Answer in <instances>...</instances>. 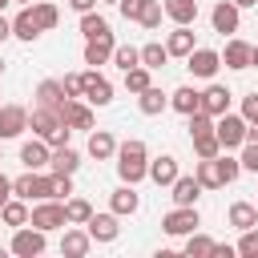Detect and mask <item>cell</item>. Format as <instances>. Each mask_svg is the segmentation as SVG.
<instances>
[{
  "mask_svg": "<svg viewBox=\"0 0 258 258\" xmlns=\"http://www.w3.org/2000/svg\"><path fill=\"white\" fill-rule=\"evenodd\" d=\"M117 177L129 181V185H137L141 177H149V149H145L141 137H129V141L117 145Z\"/></svg>",
  "mask_w": 258,
  "mask_h": 258,
  "instance_id": "1",
  "label": "cell"
},
{
  "mask_svg": "<svg viewBox=\"0 0 258 258\" xmlns=\"http://www.w3.org/2000/svg\"><path fill=\"white\" fill-rule=\"evenodd\" d=\"M28 129H32L36 137H44L52 149H56V145H69V125L60 121V113H56V109L32 105V113H28Z\"/></svg>",
  "mask_w": 258,
  "mask_h": 258,
  "instance_id": "2",
  "label": "cell"
},
{
  "mask_svg": "<svg viewBox=\"0 0 258 258\" xmlns=\"http://www.w3.org/2000/svg\"><path fill=\"white\" fill-rule=\"evenodd\" d=\"M12 194L24 198V202H44V198H52V173H44V169H24L20 177H12Z\"/></svg>",
  "mask_w": 258,
  "mask_h": 258,
  "instance_id": "3",
  "label": "cell"
},
{
  "mask_svg": "<svg viewBox=\"0 0 258 258\" xmlns=\"http://www.w3.org/2000/svg\"><path fill=\"white\" fill-rule=\"evenodd\" d=\"M8 250H12L16 258H40V254L48 250V234H44V230H36V226L28 222V226L12 230V242H8Z\"/></svg>",
  "mask_w": 258,
  "mask_h": 258,
  "instance_id": "4",
  "label": "cell"
},
{
  "mask_svg": "<svg viewBox=\"0 0 258 258\" xmlns=\"http://www.w3.org/2000/svg\"><path fill=\"white\" fill-rule=\"evenodd\" d=\"M214 129H218L222 149H242V145H246V129H250V121H246L242 113H222V117L214 121Z\"/></svg>",
  "mask_w": 258,
  "mask_h": 258,
  "instance_id": "5",
  "label": "cell"
},
{
  "mask_svg": "<svg viewBox=\"0 0 258 258\" xmlns=\"http://www.w3.org/2000/svg\"><path fill=\"white\" fill-rule=\"evenodd\" d=\"M28 222H32L36 230H44V234H52V230H64V226H69V218H64V202H56V198H44V202H36Z\"/></svg>",
  "mask_w": 258,
  "mask_h": 258,
  "instance_id": "6",
  "label": "cell"
},
{
  "mask_svg": "<svg viewBox=\"0 0 258 258\" xmlns=\"http://www.w3.org/2000/svg\"><path fill=\"white\" fill-rule=\"evenodd\" d=\"M198 226H202L198 206H173V210L161 218V230H165L169 238H185V234H194Z\"/></svg>",
  "mask_w": 258,
  "mask_h": 258,
  "instance_id": "7",
  "label": "cell"
},
{
  "mask_svg": "<svg viewBox=\"0 0 258 258\" xmlns=\"http://www.w3.org/2000/svg\"><path fill=\"white\" fill-rule=\"evenodd\" d=\"M56 113H60V121H64L69 129H93V125H97V117H93V105H89L85 97H69V101H64Z\"/></svg>",
  "mask_w": 258,
  "mask_h": 258,
  "instance_id": "8",
  "label": "cell"
},
{
  "mask_svg": "<svg viewBox=\"0 0 258 258\" xmlns=\"http://www.w3.org/2000/svg\"><path fill=\"white\" fill-rule=\"evenodd\" d=\"M81 85H85V93H81V97H85L89 105L105 109V105L113 101V85H109V81H105L97 69H85V73H81Z\"/></svg>",
  "mask_w": 258,
  "mask_h": 258,
  "instance_id": "9",
  "label": "cell"
},
{
  "mask_svg": "<svg viewBox=\"0 0 258 258\" xmlns=\"http://www.w3.org/2000/svg\"><path fill=\"white\" fill-rule=\"evenodd\" d=\"M210 24H214V32L234 36V32H238V24H242V8H238L234 0H218V4H214V12H210Z\"/></svg>",
  "mask_w": 258,
  "mask_h": 258,
  "instance_id": "10",
  "label": "cell"
},
{
  "mask_svg": "<svg viewBox=\"0 0 258 258\" xmlns=\"http://www.w3.org/2000/svg\"><path fill=\"white\" fill-rule=\"evenodd\" d=\"M185 69H189L194 77H202V81H214V73L222 69V52H214V48H194V52L185 56Z\"/></svg>",
  "mask_w": 258,
  "mask_h": 258,
  "instance_id": "11",
  "label": "cell"
},
{
  "mask_svg": "<svg viewBox=\"0 0 258 258\" xmlns=\"http://www.w3.org/2000/svg\"><path fill=\"white\" fill-rule=\"evenodd\" d=\"M28 129V109L24 105H0V141H12Z\"/></svg>",
  "mask_w": 258,
  "mask_h": 258,
  "instance_id": "12",
  "label": "cell"
},
{
  "mask_svg": "<svg viewBox=\"0 0 258 258\" xmlns=\"http://www.w3.org/2000/svg\"><path fill=\"white\" fill-rule=\"evenodd\" d=\"M48 161H52V145L44 137H32V141L20 145V165L24 169H48Z\"/></svg>",
  "mask_w": 258,
  "mask_h": 258,
  "instance_id": "13",
  "label": "cell"
},
{
  "mask_svg": "<svg viewBox=\"0 0 258 258\" xmlns=\"http://www.w3.org/2000/svg\"><path fill=\"white\" fill-rule=\"evenodd\" d=\"M113 48H117L113 32H105V36H89V40H85V64H89V69L109 64V60H113Z\"/></svg>",
  "mask_w": 258,
  "mask_h": 258,
  "instance_id": "14",
  "label": "cell"
},
{
  "mask_svg": "<svg viewBox=\"0 0 258 258\" xmlns=\"http://www.w3.org/2000/svg\"><path fill=\"white\" fill-rule=\"evenodd\" d=\"M230 101H234V93H230L226 85H218V81H210L206 93H202V109H206L214 121H218L222 113H230Z\"/></svg>",
  "mask_w": 258,
  "mask_h": 258,
  "instance_id": "15",
  "label": "cell"
},
{
  "mask_svg": "<svg viewBox=\"0 0 258 258\" xmlns=\"http://www.w3.org/2000/svg\"><path fill=\"white\" fill-rule=\"evenodd\" d=\"M85 153H89L93 161H109V157H117V137H113L109 129H89Z\"/></svg>",
  "mask_w": 258,
  "mask_h": 258,
  "instance_id": "16",
  "label": "cell"
},
{
  "mask_svg": "<svg viewBox=\"0 0 258 258\" xmlns=\"http://www.w3.org/2000/svg\"><path fill=\"white\" fill-rule=\"evenodd\" d=\"M169 198H173V206H198V198H202V181H198L194 173H177V181L169 185Z\"/></svg>",
  "mask_w": 258,
  "mask_h": 258,
  "instance_id": "17",
  "label": "cell"
},
{
  "mask_svg": "<svg viewBox=\"0 0 258 258\" xmlns=\"http://www.w3.org/2000/svg\"><path fill=\"white\" fill-rule=\"evenodd\" d=\"M85 230L93 234V242H117V234H121V226H117V214L109 210V214H93L89 222H85Z\"/></svg>",
  "mask_w": 258,
  "mask_h": 258,
  "instance_id": "18",
  "label": "cell"
},
{
  "mask_svg": "<svg viewBox=\"0 0 258 258\" xmlns=\"http://www.w3.org/2000/svg\"><path fill=\"white\" fill-rule=\"evenodd\" d=\"M93 246H97V242H93V234H89V230H81V226L64 230V238H60V254H64V258H85Z\"/></svg>",
  "mask_w": 258,
  "mask_h": 258,
  "instance_id": "19",
  "label": "cell"
},
{
  "mask_svg": "<svg viewBox=\"0 0 258 258\" xmlns=\"http://www.w3.org/2000/svg\"><path fill=\"white\" fill-rule=\"evenodd\" d=\"M109 210H113L117 218H125V214H137V210H141V198H137V189H133L129 181H121V185L109 194Z\"/></svg>",
  "mask_w": 258,
  "mask_h": 258,
  "instance_id": "20",
  "label": "cell"
},
{
  "mask_svg": "<svg viewBox=\"0 0 258 258\" xmlns=\"http://www.w3.org/2000/svg\"><path fill=\"white\" fill-rule=\"evenodd\" d=\"M169 109H173V113H181V117H189V113H198V109H202V93H198L194 85H177V89L169 93Z\"/></svg>",
  "mask_w": 258,
  "mask_h": 258,
  "instance_id": "21",
  "label": "cell"
},
{
  "mask_svg": "<svg viewBox=\"0 0 258 258\" xmlns=\"http://www.w3.org/2000/svg\"><path fill=\"white\" fill-rule=\"evenodd\" d=\"M149 181L169 189V185L177 181V157H173V153H161V157H153V161H149Z\"/></svg>",
  "mask_w": 258,
  "mask_h": 258,
  "instance_id": "22",
  "label": "cell"
},
{
  "mask_svg": "<svg viewBox=\"0 0 258 258\" xmlns=\"http://www.w3.org/2000/svg\"><path fill=\"white\" fill-rule=\"evenodd\" d=\"M250 52H254V44L230 36V40H226V52H222V64H226V69H250Z\"/></svg>",
  "mask_w": 258,
  "mask_h": 258,
  "instance_id": "23",
  "label": "cell"
},
{
  "mask_svg": "<svg viewBox=\"0 0 258 258\" xmlns=\"http://www.w3.org/2000/svg\"><path fill=\"white\" fill-rule=\"evenodd\" d=\"M28 218H32V210H28V202H24V198H16V194H12V198L4 202V210H0V222H4V226H12V230L28 226Z\"/></svg>",
  "mask_w": 258,
  "mask_h": 258,
  "instance_id": "24",
  "label": "cell"
},
{
  "mask_svg": "<svg viewBox=\"0 0 258 258\" xmlns=\"http://www.w3.org/2000/svg\"><path fill=\"white\" fill-rule=\"evenodd\" d=\"M12 36H16V40H28V44L40 36V24H36V16H32V4H24V8L16 12V20H12Z\"/></svg>",
  "mask_w": 258,
  "mask_h": 258,
  "instance_id": "25",
  "label": "cell"
},
{
  "mask_svg": "<svg viewBox=\"0 0 258 258\" xmlns=\"http://www.w3.org/2000/svg\"><path fill=\"white\" fill-rule=\"evenodd\" d=\"M165 48H169V56H181V60H185V56L198 48V44H194V32H189V24H177V28L165 36Z\"/></svg>",
  "mask_w": 258,
  "mask_h": 258,
  "instance_id": "26",
  "label": "cell"
},
{
  "mask_svg": "<svg viewBox=\"0 0 258 258\" xmlns=\"http://www.w3.org/2000/svg\"><path fill=\"white\" fill-rule=\"evenodd\" d=\"M137 109H141L145 117H157V113H165V109H169V97H165L157 85H149V89H141V93H137Z\"/></svg>",
  "mask_w": 258,
  "mask_h": 258,
  "instance_id": "27",
  "label": "cell"
},
{
  "mask_svg": "<svg viewBox=\"0 0 258 258\" xmlns=\"http://www.w3.org/2000/svg\"><path fill=\"white\" fill-rule=\"evenodd\" d=\"M64 101H69V97H64V85H60V81L48 77V81L36 85V105H44V109H60Z\"/></svg>",
  "mask_w": 258,
  "mask_h": 258,
  "instance_id": "28",
  "label": "cell"
},
{
  "mask_svg": "<svg viewBox=\"0 0 258 258\" xmlns=\"http://www.w3.org/2000/svg\"><path fill=\"white\" fill-rule=\"evenodd\" d=\"M230 226L242 234V230H250V226H258V202H234L230 206Z\"/></svg>",
  "mask_w": 258,
  "mask_h": 258,
  "instance_id": "29",
  "label": "cell"
},
{
  "mask_svg": "<svg viewBox=\"0 0 258 258\" xmlns=\"http://www.w3.org/2000/svg\"><path fill=\"white\" fill-rule=\"evenodd\" d=\"M48 169H52V173H77V169H81V153H77V149H69V145H56V149H52Z\"/></svg>",
  "mask_w": 258,
  "mask_h": 258,
  "instance_id": "30",
  "label": "cell"
},
{
  "mask_svg": "<svg viewBox=\"0 0 258 258\" xmlns=\"http://www.w3.org/2000/svg\"><path fill=\"white\" fill-rule=\"evenodd\" d=\"M165 4V16L173 24H194L198 20V0H161Z\"/></svg>",
  "mask_w": 258,
  "mask_h": 258,
  "instance_id": "31",
  "label": "cell"
},
{
  "mask_svg": "<svg viewBox=\"0 0 258 258\" xmlns=\"http://www.w3.org/2000/svg\"><path fill=\"white\" fill-rule=\"evenodd\" d=\"M189 141H194V153H198V157H218V153H222L218 129H202V133H189Z\"/></svg>",
  "mask_w": 258,
  "mask_h": 258,
  "instance_id": "32",
  "label": "cell"
},
{
  "mask_svg": "<svg viewBox=\"0 0 258 258\" xmlns=\"http://www.w3.org/2000/svg\"><path fill=\"white\" fill-rule=\"evenodd\" d=\"M194 177L202 181V189H222V169H218V157H202Z\"/></svg>",
  "mask_w": 258,
  "mask_h": 258,
  "instance_id": "33",
  "label": "cell"
},
{
  "mask_svg": "<svg viewBox=\"0 0 258 258\" xmlns=\"http://www.w3.org/2000/svg\"><path fill=\"white\" fill-rule=\"evenodd\" d=\"M32 16H36L40 32H52V28H56V20H60V8H56V4H48V0H32Z\"/></svg>",
  "mask_w": 258,
  "mask_h": 258,
  "instance_id": "34",
  "label": "cell"
},
{
  "mask_svg": "<svg viewBox=\"0 0 258 258\" xmlns=\"http://www.w3.org/2000/svg\"><path fill=\"white\" fill-rule=\"evenodd\" d=\"M64 218H69V226H85L93 218V206L85 198H64Z\"/></svg>",
  "mask_w": 258,
  "mask_h": 258,
  "instance_id": "35",
  "label": "cell"
},
{
  "mask_svg": "<svg viewBox=\"0 0 258 258\" xmlns=\"http://www.w3.org/2000/svg\"><path fill=\"white\" fill-rule=\"evenodd\" d=\"M105 32H109V20H105L97 8H93V12H81V36H85V40H89V36H105Z\"/></svg>",
  "mask_w": 258,
  "mask_h": 258,
  "instance_id": "36",
  "label": "cell"
},
{
  "mask_svg": "<svg viewBox=\"0 0 258 258\" xmlns=\"http://www.w3.org/2000/svg\"><path fill=\"white\" fill-rule=\"evenodd\" d=\"M169 60V48L161 44V40H149V44H141V64L145 69H161Z\"/></svg>",
  "mask_w": 258,
  "mask_h": 258,
  "instance_id": "37",
  "label": "cell"
},
{
  "mask_svg": "<svg viewBox=\"0 0 258 258\" xmlns=\"http://www.w3.org/2000/svg\"><path fill=\"white\" fill-rule=\"evenodd\" d=\"M113 64H117L121 73L137 69V64H141V48H133V44H117V48H113Z\"/></svg>",
  "mask_w": 258,
  "mask_h": 258,
  "instance_id": "38",
  "label": "cell"
},
{
  "mask_svg": "<svg viewBox=\"0 0 258 258\" xmlns=\"http://www.w3.org/2000/svg\"><path fill=\"white\" fill-rule=\"evenodd\" d=\"M149 85H153V69L137 64V69L125 73V89H129V93H141V89H149Z\"/></svg>",
  "mask_w": 258,
  "mask_h": 258,
  "instance_id": "39",
  "label": "cell"
},
{
  "mask_svg": "<svg viewBox=\"0 0 258 258\" xmlns=\"http://www.w3.org/2000/svg\"><path fill=\"white\" fill-rule=\"evenodd\" d=\"M161 16H165V4H161V0H145L137 24H141V28H161Z\"/></svg>",
  "mask_w": 258,
  "mask_h": 258,
  "instance_id": "40",
  "label": "cell"
},
{
  "mask_svg": "<svg viewBox=\"0 0 258 258\" xmlns=\"http://www.w3.org/2000/svg\"><path fill=\"white\" fill-rule=\"evenodd\" d=\"M181 250H185L189 258H194V254H214V238H206V234L194 230V234H185V246H181Z\"/></svg>",
  "mask_w": 258,
  "mask_h": 258,
  "instance_id": "41",
  "label": "cell"
},
{
  "mask_svg": "<svg viewBox=\"0 0 258 258\" xmlns=\"http://www.w3.org/2000/svg\"><path fill=\"white\" fill-rule=\"evenodd\" d=\"M218 169H222V185H230V181H238V173H242V157H222V153H218Z\"/></svg>",
  "mask_w": 258,
  "mask_h": 258,
  "instance_id": "42",
  "label": "cell"
},
{
  "mask_svg": "<svg viewBox=\"0 0 258 258\" xmlns=\"http://www.w3.org/2000/svg\"><path fill=\"white\" fill-rule=\"evenodd\" d=\"M238 254H242V258H258V226L242 230V238H238Z\"/></svg>",
  "mask_w": 258,
  "mask_h": 258,
  "instance_id": "43",
  "label": "cell"
},
{
  "mask_svg": "<svg viewBox=\"0 0 258 258\" xmlns=\"http://www.w3.org/2000/svg\"><path fill=\"white\" fill-rule=\"evenodd\" d=\"M48 173H52V169H48ZM52 198H56V202L73 198V173H52Z\"/></svg>",
  "mask_w": 258,
  "mask_h": 258,
  "instance_id": "44",
  "label": "cell"
},
{
  "mask_svg": "<svg viewBox=\"0 0 258 258\" xmlns=\"http://www.w3.org/2000/svg\"><path fill=\"white\" fill-rule=\"evenodd\" d=\"M242 169L258 173V141H246V145H242Z\"/></svg>",
  "mask_w": 258,
  "mask_h": 258,
  "instance_id": "45",
  "label": "cell"
},
{
  "mask_svg": "<svg viewBox=\"0 0 258 258\" xmlns=\"http://www.w3.org/2000/svg\"><path fill=\"white\" fill-rule=\"evenodd\" d=\"M60 85H64V97H81V93H85L81 73H64V77H60Z\"/></svg>",
  "mask_w": 258,
  "mask_h": 258,
  "instance_id": "46",
  "label": "cell"
},
{
  "mask_svg": "<svg viewBox=\"0 0 258 258\" xmlns=\"http://www.w3.org/2000/svg\"><path fill=\"white\" fill-rule=\"evenodd\" d=\"M141 8H145V0H117V12H121L125 20H137Z\"/></svg>",
  "mask_w": 258,
  "mask_h": 258,
  "instance_id": "47",
  "label": "cell"
},
{
  "mask_svg": "<svg viewBox=\"0 0 258 258\" xmlns=\"http://www.w3.org/2000/svg\"><path fill=\"white\" fill-rule=\"evenodd\" d=\"M242 117L254 125L258 121V93H250V97H242Z\"/></svg>",
  "mask_w": 258,
  "mask_h": 258,
  "instance_id": "48",
  "label": "cell"
},
{
  "mask_svg": "<svg viewBox=\"0 0 258 258\" xmlns=\"http://www.w3.org/2000/svg\"><path fill=\"white\" fill-rule=\"evenodd\" d=\"M97 4H101V0H69V8H73L77 16H81V12H93Z\"/></svg>",
  "mask_w": 258,
  "mask_h": 258,
  "instance_id": "49",
  "label": "cell"
},
{
  "mask_svg": "<svg viewBox=\"0 0 258 258\" xmlns=\"http://www.w3.org/2000/svg\"><path fill=\"white\" fill-rule=\"evenodd\" d=\"M12 198V177L8 173H0V210H4V202Z\"/></svg>",
  "mask_w": 258,
  "mask_h": 258,
  "instance_id": "50",
  "label": "cell"
},
{
  "mask_svg": "<svg viewBox=\"0 0 258 258\" xmlns=\"http://www.w3.org/2000/svg\"><path fill=\"white\" fill-rule=\"evenodd\" d=\"M238 254V246H222V242H214V254L210 258H234Z\"/></svg>",
  "mask_w": 258,
  "mask_h": 258,
  "instance_id": "51",
  "label": "cell"
},
{
  "mask_svg": "<svg viewBox=\"0 0 258 258\" xmlns=\"http://www.w3.org/2000/svg\"><path fill=\"white\" fill-rule=\"evenodd\" d=\"M8 36H12V20H8V16H4V12H0V44H4V40H8Z\"/></svg>",
  "mask_w": 258,
  "mask_h": 258,
  "instance_id": "52",
  "label": "cell"
},
{
  "mask_svg": "<svg viewBox=\"0 0 258 258\" xmlns=\"http://www.w3.org/2000/svg\"><path fill=\"white\" fill-rule=\"evenodd\" d=\"M250 69H258V44H254V52H250Z\"/></svg>",
  "mask_w": 258,
  "mask_h": 258,
  "instance_id": "53",
  "label": "cell"
},
{
  "mask_svg": "<svg viewBox=\"0 0 258 258\" xmlns=\"http://www.w3.org/2000/svg\"><path fill=\"white\" fill-rule=\"evenodd\" d=\"M234 4H238V8H254L258 0H234Z\"/></svg>",
  "mask_w": 258,
  "mask_h": 258,
  "instance_id": "54",
  "label": "cell"
},
{
  "mask_svg": "<svg viewBox=\"0 0 258 258\" xmlns=\"http://www.w3.org/2000/svg\"><path fill=\"white\" fill-rule=\"evenodd\" d=\"M8 4H12V0H0V12H4V8H8Z\"/></svg>",
  "mask_w": 258,
  "mask_h": 258,
  "instance_id": "55",
  "label": "cell"
},
{
  "mask_svg": "<svg viewBox=\"0 0 258 258\" xmlns=\"http://www.w3.org/2000/svg\"><path fill=\"white\" fill-rule=\"evenodd\" d=\"M12 4H32V0H12Z\"/></svg>",
  "mask_w": 258,
  "mask_h": 258,
  "instance_id": "56",
  "label": "cell"
},
{
  "mask_svg": "<svg viewBox=\"0 0 258 258\" xmlns=\"http://www.w3.org/2000/svg\"><path fill=\"white\" fill-rule=\"evenodd\" d=\"M0 73H4V56H0Z\"/></svg>",
  "mask_w": 258,
  "mask_h": 258,
  "instance_id": "57",
  "label": "cell"
},
{
  "mask_svg": "<svg viewBox=\"0 0 258 258\" xmlns=\"http://www.w3.org/2000/svg\"><path fill=\"white\" fill-rule=\"evenodd\" d=\"M0 145H4V141H0ZM0 161H4V149H0Z\"/></svg>",
  "mask_w": 258,
  "mask_h": 258,
  "instance_id": "58",
  "label": "cell"
},
{
  "mask_svg": "<svg viewBox=\"0 0 258 258\" xmlns=\"http://www.w3.org/2000/svg\"><path fill=\"white\" fill-rule=\"evenodd\" d=\"M105 4H117V0H105Z\"/></svg>",
  "mask_w": 258,
  "mask_h": 258,
  "instance_id": "59",
  "label": "cell"
},
{
  "mask_svg": "<svg viewBox=\"0 0 258 258\" xmlns=\"http://www.w3.org/2000/svg\"><path fill=\"white\" fill-rule=\"evenodd\" d=\"M254 125H258V121H254Z\"/></svg>",
  "mask_w": 258,
  "mask_h": 258,
  "instance_id": "60",
  "label": "cell"
}]
</instances>
